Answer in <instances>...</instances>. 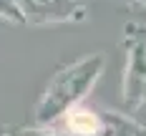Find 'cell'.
I'll list each match as a JSON object with an SVG mask.
<instances>
[{
    "label": "cell",
    "mask_w": 146,
    "mask_h": 136,
    "mask_svg": "<svg viewBox=\"0 0 146 136\" xmlns=\"http://www.w3.org/2000/svg\"><path fill=\"white\" fill-rule=\"evenodd\" d=\"M0 136H20V134H18V129H10V126H3V129H0Z\"/></svg>",
    "instance_id": "cell-8"
},
{
    "label": "cell",
    "mask_w": 146,
    "mask_h": 136,
    "mask_svg": "<svg viewBox=\"0 0 146 136\" xmlns=\"http://www.w3.org/2000/svg\"><path fill=\"white\" fill-rule=\"evenodd\" d=\"M56 123L68 136H96L98 129H101V113L96 108H91V106L78 103Z\"/></svg>",
    "instance_id": "cell-4"
},
{
    "label": "cell",
    "mask_w": 146,
    "mask_h": 136,
    "mask_svg": "<svg viewBox=\"0 0 146 136\" xmlns=\"http://www.w3.org/2000/svg\"><path fill=\"white\" fill-rule=\"evenodd\" d=\"M0 129H3V126H0Z\"/></svg>",
    "instance_id": "cell-10"
},
{
    "label": "cell",
    "mask_w": 146,
    "mask_h": 136,
    "mask_svg": "<svg viewBox=\"0 0 146 136\" xmlns=\"http://www.w3.org/2000/svg\"><path fill=\"white\" fill-rule=\"evenodd\" d=\"M101 113V129L96 136H146V126L136 119L123 116L118 111H98Z\"/></svg>",
    "instance_id": "cell-5"
},
{
    "label": "cell",
    "mask_w": 146,
    "mask_h": 136,
    "mask_svg": "<svg viewBox=\"0 0 146 136\" xmlns=\"http://www.w3.org/2000/svg\"><path fill=\"white\" fill-rule=\"evenodd\" d=\"M129 3H136V5H144L146 8V0H129Z\"/></svg>",
    "instance_id": "cell-9"
},
{
    "label": "cell",
    "mask_w": 146,
    "mask_h": 136,
    "mask_svg": "<svg viewBox=\"0 0 146 136\" xmlns=\"http://www.w3.org/2000/svg\"><path fill=\"white\" fill-rule=\"evenodd\" d=\"M20 136H68L58 123H50V126H28V129H18Z\"/></svg>",
    "instance_id": "cell-7"
},
{
    "label": "cell",
    "mask_w": 146,
    "mask_h": 136,
    "mask_svg": "<svg viewBox=\"0 0 146 136\" xmlns=\"http://www.w3.org/2000/svg\"><path fill=\"white\" fill-rule=\"evenodd\" d=\"M25 23L33 25H56V23H76L86 10L78 0H18Z\"/></svg>",
    "instance_id": "cell-3"
},
{
    "label": "cell",
    "mask_w": 146,
    "mask_h": 136,
    "mask_svg": "<svg viewBox=\"0 0 146 136\" xmlns=\"http://www.w3.org/2000/svg\"><path fill=\"white\" fill-rule=\"evenodd\" d=\"M103 66H106L103 53H91L73 63L60 66L50 76L48 86L33 106L30 126H50L60 121L73 106H78L91 93V88L103 73Z\"/></svg>",
    "instance_id": "cell-1"
},
{
    "label": "cell",
    "mask_w": 146,
    "mask_h": 136,
    "mask_svg": "<svg viewBox=\"0 0 146 136\" xmlns=\"http://www.w3.org/2000/svg\"><path fill=\"white\" fill-rule=\"evenodd\" d=\"M126 68H123V103L129 108H146V28L126 23L123 28Z\"/></svg>",
    "instance_id": "cell-2"
},
{
    "label": "cell",
    "mask_w": 146,
    "mask_h": 136,
    "mask_svg": "<svg viewBox=\"0 0 146 136\" xmlns=\"http://www.w3.org/2000/svg\"><path fill=\"white\" fill-rule=\"evenodd\" d=\"M0 20L18 23V25L25 23V18H23V10H20L18 0H0Z\"/></svg>",
    "instance_id": "cell-6"
}]
</instances>
